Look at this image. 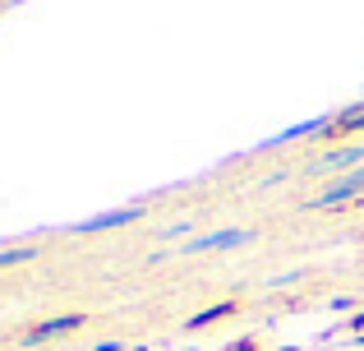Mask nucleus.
Wrapping results in <instances>:
<instances>
[{
    "label": "nucleus",
    "mask_w": 364,
    "mask_h": 351,
    "mask_svg": "<svg viewBox=\"0 0 364 351\" xmlns=\"http://www.w3.org/2000/svg\"><path fill=\"white\" fill-rule=\"evenodd\" d=\"M328 130H332V111H328V116H314V120H300V125L277 130V135H267L254 153H272V148H286V144H295V139H323Z\"/></svg>",
    "instance_id": "obj_2"
},
{
    "label": "nucleus",
    "mask_w": 364,
    "mask_h": 351,
    "mask_svg": "<svg viewBox=\"0 0 364 351\" xmlns=\"http://www.w3.org/2000/svg\"><path fill=\"white\" fill-rule=\"evenodd\" d=\"M355 194H364V167L346 172L341 180H332L323 194H314V199H309V208H341V204H350Z\"/></svg>",
    "instance_id": "obj_3"
},
{
    "label": "nucleus",
    "mask_w": 364,
    "mask_h": 351,
    "mask_svg": "<svg viewBox=\"0 0 364 351\" xmlns=\"http://www.w3.org/2000/svg\"><path fill=\"white\" fill-rule=\"evenodd\" d=\"M37 245H14V250H0V268H14V263H33L37 259Z\"/></svg>",
    "instance_id": "obj_9"
},
{
    "label": "nucleus",
    "mask_w": 364,
    "mask_h": 351,
    "mask_svg": "<svg viewBox=\"0 0 364 351\" xmlns=\"http://www.w3.org/2000/svg\"><path fill=\"white\" fill-rule=\"evenodd\" d=\"M74 328H83V315H60V319H46V324H33V328H28V342H33V347H42V342H51V337L74 333Z\"/></svg>",
    "instance_id": "obj_5"
},
{
    "label": "nucleus",
    "mask_w": 364,
    "mask_h": 351,
    "mask_svg": "<svg viewBox=\"0 0 364 351\" xmlns=\"http://www.w3.org/2000/svg\"><path fill=\"white\" fill-rule=\"evenodd\" d=\"M360 130H364V102L332 111V130H328L323 139H337V135H360Z\"/></svg>",
    "instance_id": "obj_7"
},
{
    "label": "nucleus",
    "mask_w": 364,
    "mask_h": 351,
    "mask_svg": "<svg viewBox=\"0 0 364 351\" xmlns=\"http://www.w3.org/2000/svg\"><path fill=\"white\" fill-rule=\"evenodd\" d=\"M355 167H364V148H332V153L318 157V172L346 176V172H355Z\"/></svg>",
    "instance_id": "obj_6"
},
{
    "label": "nucleus",
    "mask_w": 364,
    "mask_h": 351,
    "mask_svg": "<svg viewBox=\"0 0 364 351\" xmlns=\"http://www.w3.org/2000/svg\"><path fill=\"white\" fill-rule=\"evenodd\" d=\"M143 213H148L143 204L111 208V213H97V217H88V222H70V226H60V236H97V231H111V226H129V222H139Z\"/></svg>",
    "instance_id": "obj_1"
},
{
    "label": "nucleus",
    "mask_w": 364,
    "mask_h": 351,
    "mask_svg": "<svg viewBox=\"0 0 364 351\" xmlns=\"http://www.w3.org/2000/svg\"><path fill=\"white\" fill-rule=\"evenodd\" d=\"M189 226H194V217H189V222H176V226H166V231H161V236H185Z\"/></svg>",
    "instance_id": "obj_10"
},
{
    "label": "nucleus",
    "mask_w": 364,
    "mask_h": 351,
    "mask_svg": "<svg viewBox=\"0 0 364 351\" xmlns=\"http://www.w3.org/2000/svg\"><path fill=\"white\" fill-rule=\"evenodd\" d=\"M254 241V231H245V226H222V231H208L198 236V241H189L180 254H208V250H240V245Z\"/></svg>",
    "instance_id": "obj_4"
},
{
    "label": "nucleus",
    "mask_w": 364,
    "mask_h": 351,
    "mask_svg": "<svg viewBox=\"0 0 364 351\" xmlns=\"http://www.w3.org/2000/svg\"><path fill=\"white\" fill-rule=\"evenodd\" d=\"M226 315H235V300H217V305H208V310H198L194 319H189L185 328H203V324H217V319H226Z\"/></svg>",
    "instance_id": "obj_8"
},
{
    "label": "nucleus",
    "mask_w": 364,
    "mask_h": 351,
    "mask_svg": "<svg viewBox=\"0 0 364 351\" xmlns=\"http://www.w3.org/2000/svg\"><path fill=\"white\" fill-rule=\"evenodd\" d=\"M346 328H360V333H364V310H360V315H355V319H350V324H346Z\"/></svg>",
    "instance_id": "obj_11"
}]
</instances>
